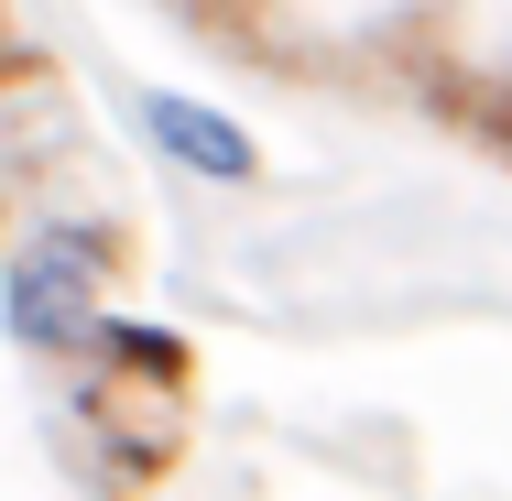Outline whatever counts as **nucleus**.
I'll list each match as a JSON object with an SVG mask.
<instances>
[{
	"instance_id": "nucleus-5",
	"label": "nucleus",
	"mask_w": 512,
	"mask_h": 501,
	"mask_svg": "<svg viewBox=\"0 0 512 501\" xmlns=\"http://www.w3.org/2000/svg\"><path fill=\"white\" fill-rule=\"evenodd\" d=\"M186 33H207V44H262V22L284 11V0H164Z\"/></svg>"
},
{
	"instance_id": "nucleus-4",
	"label": "nucleus",
	"mask_w": 512,
	"mask_h": 501,
	"mask_svg": "<svg viewBox=\"0 0 512 501\" xmlns=\"http://www.w3.org/2000/svg\"><path fill=\"white\" fill-rule=\"evenodd\" d=\"M77 360H109V371L164 382V393H197V349H186V327H153V316H99V338H88Z\"/></svg>"
},
{
	"instance_id": "nucleus-3",
	"label": "nucleus",
	"mask_w": 512,
	"mask_h": 501,
	"mask_svg": "<svg viewBox=\"0 0 512 501\" xmlns=\"http://www.w3.org/2000/svg\"><path fill=\"white\" fill-rule=\"evenodd\" d=\"M131 120H142V142H153L175 175H197V186H251V175H262V142H251L229 109L186 99V88H142Z\"/></svg>"
},
{
	"instance_id": "nucleus-2",
	"label": "nucleus",
	"mask_w": 512,
	"mask_h": 501,
	"mask_svg": "<svg viewBox=\"0 0 512 501\" xmlns=\"http://www.w3.org/2000/svg\"><path fill=\"white\" fill-rule=\"evenodd\" d=\"M66 371H77V458H88V491L99 501L153 491V480L186 458V393L131 382V371H109V360H66Z\"/></svg>"
},
{
	"instance_id": "nucleus-1",
	"label": "nucleus",
	"mask_w": 512,
	"mask_h": 501,
	"mask_svg": "<svg viewBox=\"0 0 512 501\" xmlns=\"http://www.w3.org/2000/svg\"><path fill=\"white\" fill-rule=\"evenodd\" d=\"M109 273H120V229L99 218H44L11 262H0V338L22 360H77L109 316Z\"/></svg>"
}]
</instances>
